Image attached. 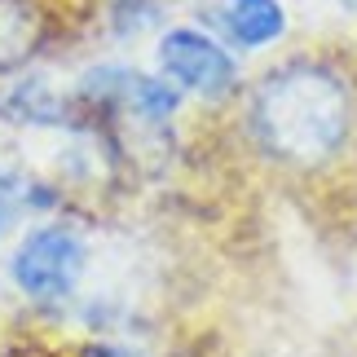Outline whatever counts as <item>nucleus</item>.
I'll return each instance as SVG.
<instances>
[{
	"instance_id": "7ed1b4c3",
	"label": "nucleus",
	"mask_w": 357,
	"mask_h": 357,
	"mask_svg": "<svg viewBox=\"0 0 357 357\" xmlns=\"http://www.w3.org/2000/svg\"><path fill=\"white\" fill-rule=\"evenodd\" d=\"M159 71L176 93L190 89V93H203V98H221V93L234 89L238 62L212 36L195 31V26H172L159 40Z\"/></svg>"
},
{
	"instance_id": "0eeeda50",
	"label": "nucleus",
	"mask_w": 357,
	"mask_h": 357,
	"mask_svg": "<svg viewBox=\"0 0 357 357\" xmlns=\"http://www.w3.org/2000/svg\"><path fill=\"white\" fill-rule=\"evenodd\" d=\"M5 115L13 123H31V128H71V102H62L53 89L36 84V79H26V84L9 89L5 93Z\"/></svg>"
},
{
	"instance_id": "f03ea898",
	"label": "nucleus",
	"mask_w": 357,
	"mask_h": 357,
	"mask_svg": "<svg viewBox=\"0 0 357 357\" xmlns=\"http://www.w3.org/2000/svg\"><path fill=\"white\" fill-rule=\"evenodd\" d=\"M89 265V243L71 225H36L9 256V278L31 305H62L75 296Z\"/></svg>"
},
{
	"instance_id": "39448f33",
	"label": "nucleus",
	"mask_w": 357,
	"mask_h": 357,
	"mask_svg": "<svg viewBox=\"0 0 357 357\" xmlns=\"http://www.w3.org/2000/svg\"><path fill=\"white\" fill-rule=\"evenodd\" d=\"M49 9L40 0H0V75L22 71L49 40Z\"/></svg>"
},
{
	"instance_id": "423d86ee",
	"label": "nucleus",
	"mask_w": 357,
	"mask_h": 357,
	"mask_svg": "<svg viewBox=\"0 0 357 357\" xmlns=\"http://www.w3.org/2000/svg\"><path fill=\"white\" fill-rule=\"evenodd\" d=\"M221 26L238 49H260L287 31V9L278 0H225Z\"/></svg>"
},
{
	"instance_id": "20e7f679",
	"label": "nucleus",
	"mask_w": 357,
	"mask_h": 357,
	"mask_svg": "<svg viewBox=\"0 0 357 357\" xmlns=\"http://www.w3.org/2000/svg\"><path fill=\"white\" fill-rule=\"evenodd\" d=\"M79 98L115 115H128L137 123H168L181 106V93L163 75H146L132 66H93L79 79Z\"/></svg>"
},
{
	"instance_id": "1a4fd4ad",
	"label": "nucleus",
	"mask_w": 357,
	"mask_h": 357,
	"mask_svg": "<svg viewBox=\"0 0 357 357\" xmlns=\"http://www.w3.org/2000/svg\"><path fill=\"white\" fill-rule=\"evenodd\" d=\"M0 225H5V195H0Z\"/></svg>"
},
{
	"instance_id": "6e6552de",
	"label": "nucleus",
	"mask_w": 357,
	"mask_h": 357,
	"mask_svg": "<svg viewBox=\"0 0 357 357\" xmlns=\"http://www.w3.org/2000/svg\"><path fill=\"white\" fill-rule=\"evenodd\" d=\"M84 357H137L132 349H123V344H89Z\"/></svg>"
},
{
	"instance_id": "f257e3e1",
	"label": "nucleus",
	"mask_w": 357,
	"mask_h": 357,
	"mask_svg": "<svg viewBox=\"0 0 357 357\" xmlns=\"http://www.w3.org/2000/svg\"><path fill=\"white\" fill-rule=\"evenodd\" d=\"M353 98L344 75L322 62H291L273 71L252 98V132L273 159L318 168L349 142Z\"/></svg>"
}]
</instances>
